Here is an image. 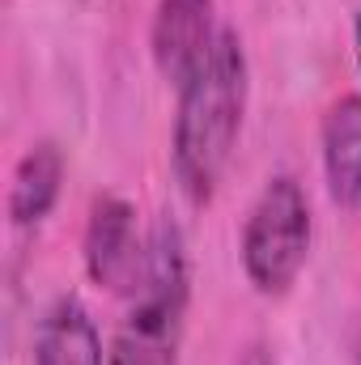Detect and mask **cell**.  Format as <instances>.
<instances>
[{
    "label": "cell",
    "mask_w": 361,
    "mask_h": 365,
    "mask_svg": "<svg viewBox=\"0 0 361 365\" xmlns=\"http://www.w3.org/2000/svg\"><path fill=\"white\" fill-rule=\"evenodd\" d=\"M238 365H272V357L264 353V349H247V357H243Z\"/></svg>",
    "instance_id": "9"
},
{
    "label": "cell",
    "mask_w": 361,
    "mask_h": 365,
    "mask_svg": "<svg viewBox=\"0 0 361 365\" xmlns=\"http://www.w3.org/2000/svg\"><path fill=\"white\" fill-rule=\"evenodd\" d=\"M310 200L293 175H276L260 191L247 225H243V272L255 293L280 297L293 289V280L306 268L310 255Z\"/></svg>",
    "instance_id": "3"
},
{
    "label": "cell",
    "mask_w": 361,
    "mask_h": 365,
    "mask_svg": "<svg viewBox=\"0 0 361 365\" xmlns=\"http://www.w3.org/2000/svg\"><path fill=\"white\" fill-rule=\"evenodd\" d=\"M60 182H64V153L51 140L30 145L9 182V217L17 225H39L56 208Z\"/></svg>",
    "instance_id": "8"
},
{
    "label": "cell",
    "mask_w": 361,
    "mask_h": 365,
    "mask_svg": "<svg viewBox=\"0 0 361 365\" xmlns=\"http://www.w3.org/2000/svg\"><path fill=\"white\" fill-rule=\"evenodd\" d=\"M191 302V268L183 230L162 217L145 234V264L128 289V310L106 344L111 365H179Z\"/></svg>",
    "instance_id": "2"
},
{
    "label": "cell",
    "mask_w": 361,
    "mask_h": 365,
    "mask_svg": "<svg viewBox=\"0 0 361 365\" xmlns=\"http://www.w3.org/2000/svg\"><path fill=\"white\" fill-rule=\"evenodd\" d=\"M34 365H111L98 323L77 297H60L34 336Z\"/></svg>",
    "instance_id": "7"
},
{
    "label": "cell",
    "mask_w": 361,
    "mask_h": 365,
    "mask_svg": "<svg viewBox=\"0 0 361 365\" xmlns=\"http://www.w3.org/2000/svg\"><path fill=\"white\" fill-rule=\"evenodd\" d=\"M353 51H357V73H361V17H357V47Z\"/></svg>",
    "instance_id": "10"
},
{
    "label": "cell",
    "mask_w": 361,
    "mask_h": 365,
    "mask_svg": "<svg viewBox=\"0 0 361 365\" xmlns=\"http://www.w3.org/2000/svg\"><path fill=\"white\" fill-rule=\"evenodd\" d=\"M247 90H251V68L243 38L234 30H221L208 60L179 90V110H175L171 158H175V179L191 204H208L217 195V182L243 132Z\"/></svg>",
    "instance_id": "1"
},
{
    "label": "cell",
    "mask_w": 361,
    "mask_h": 365,
    "mask_svg": "<svg viewBox=\"0 0 361 365\" xmlns=\"http://www.w3.org/2000/svg\"><path fill=\"white\" fill-rule=\"evenodd\" d=\"M86 272L93 284L128 293L145 264V238L136 234V212L123 195H98L86 221Z\"/></svg>",
    "instance_id": "4"
},
{
    "label": "cell",
    "mask_w": 361,
    "mask_h": 365,
    "mask_svg": "<svg viewBox=\"0 0 361 365\" xmlns=\"http://www.w3.org/2000/svg\"><path fill=\"white\" fill-rule=\"evenodd\" d=\"M353 365H361V331H357V361H353Z\"/></svg>",
    "instance_id": "11"
},
{
    "label": "cell",
    "mask_w": 361,
    "mask_h": 365,
    "mask_svg": "<svg viewBox=\"0 0 361 365\" xmlns=\"http://www.w3.org/2000/svg\"><path fill=\"white\" fill-rule=\"evenodd\" d=\"M217 34L221 30L213 26V0H158L149 51H153L162 81L183 90L187 77L208 60Z\"/></svg>",
    "instance_id": "5"
},
{
    "label": "cell",
    "mask_w": 361,
    "mask_h": 365,
    "mask_svg": "<svg viewBox=\"0 0 361 365\" xmlns=\"http://www.w3.org/2000/svg\"><path fill=\"white\" fill-rule=\"evenodd\" d=\"M323 179L336 208H361V93H345L323 115Z\"/></svg>",
    "instance_id": "6"
}]
</instances>
